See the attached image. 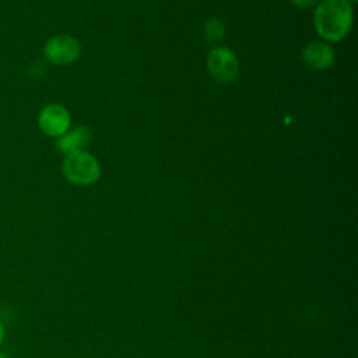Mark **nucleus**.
<instances>
[{
  "instance_id": "f257e3e1",
  "label": "nucleus",
  "mask_w": 358,
  "mask_h": 358,
  "mask_svg": "<svg viewBox=\"0 0 358 358\" xmlns=\"http://www.w3.org/2000/svg\"><path fill=\"white\" fill-rule=\"evenodd\" d=\"M354 21L352 3L348 0H320L313 11V24L320 38L340 42L347 36Z\"/></svg>"
},
{
  "instance_id": "f03ea898",
  "label": "nucleus",
  "mask_w": 358,
  "mask_h": 358,
  "mask_svg": "<svg viewBox=\"0 0 358 358\" xmlns=\"http://www.w3.org/2000/svg\"><path fill=\"white\" fill-rule=\"evenodd\" d=\"M62 169L66 179L77 186H90L101 176L98 159L85 150L67 154L63 159Z\"/></svg>"
},
{
  "instance_id": "7ed1b4c3",
  "label": "nucleus",
  "mask_w": 358,
  "mask_h": 358,
  "mask_svg": "<svg viewBox=\"0 0 358 358\" xmlns=\"http://www.w3.org/2000/svg\"><path fill=\"white\" fill-rule=\"evenodd\" d=\"M206 63L210 76L220 84H229L238 77V59L228 46L213 48L207 55Z\"/></svg>"
},
{
  "instance_id": "20e7f679",
  "label": "nucleus",
  "mask_w": 358,
  "mask_h": 358,
  "mask_svg": "<svg viewBox=\"0 0 358 358\" xmlns=\"http://www.w3.org/2000/svg\"><path fill=\"white\" fill-rule=\"evenodd\" d=\"M81 53L77 39L70 35H55L49 38L43 46V55L48 62L56 66H67L74 63Z\"/></svg>"
},
{
  "instance_id": "39448f33",
  "label": "nucleus",
  "mask_w": 358,
  "mask_h": 358,
  "mask_svg": "<svg viewBox=\"0 0 358 358\" xmlns=\"http://www.w3.org/2000/svg\"><path fill=\"white\" fill-rule=\"evenodd\" d=\"M70 112L60 103H50L42 108L38 115V126L49 137H60L70 129Z\"/></svg>"
},
{
  "instance_id": "423d86ee",
  "label": "nucleus",
  "mask_w": 358,
  "mask_h": 358,
  "mask_svg": "<svg viewBox=\"0 0 358 358\" xmlns=\"http://www.w3.org/2000/svg\"><path fill=\"white\" fill-rule=\"evenodd\" d=\"M302 62L313 70H327L334 63V52L331 46L322 41H313L303 46Z\"/></svg>"
},
{
  "instance_id": "0eeeda50",
  "label": "nucleus",
  "mask_w": 358,
  "mask_h": 358,
  "mask_svg": "<svg viewBox=\"0 0 358 358\" xmlns=\"http://www.w3.org/2000/svg\"><path fill=\"white\" fill-rule=\"evenodd\" d=\"M91 143V131L87 126H76L71 130H67L64 134L57 137L56 147L64 155L84 151Z\"/></svg>"
},
{
  "instance_id": "6e6552de",
  "label": "nucleus",
  "mask_w": 358,
  "mask_h": 358,
  "mask_svg": "<svg viewBox=\"0 0 358 358\" xmlns=\"http://www.w3.org/2000/svg\"><path fill=\"white\" fill-rule=\"evenodd\" d=\"M224 35H225V25L220 20L211 18L204 25V36L207 38V41L215 42V41H220Z\"/></svg>"
},
{
  "instance_id": "1a4fd4ad",
  "label": "nucleus",
  "mask_w": 358,
  "mask_h": 358,
  "mask_svg": "<svg viewBox=\"0 0 358 358\" xmlns=\"http://www.w3.org/2000/svg\"><path fill=\"white\" fill-rule=\"evenodd\" d=\"M319 0H291V3L298 8H310L317 4Z\"/></svg>"
},
{
  "instance_id": "9d476101",
  "label": "nucleus",
  "mask_w": 358,
  "mask_h": 358,
  "mask_svg": "<svg viewBox=\"0 0 358 358\" xmlns=\"http://www.w3.org/2000/svg\"><path fill=\"white\" fill-rule=\"evenodd\" d=\"M4 336H6V327H4L3 320L0 319V344H1L3 340H4Z\"/></svg>"
},
{
  "instance_id": "9b49d317",
  "label": "nucleus",
  "mask_w": 358,
  "mask_h": 358,
  "mask_svg": "<svg viewBox=\"0 0 358 358\" xmlns=\"http://www.w3.org/2000/svg\"><path fill=\"white\" fill-rule=\"evenodd\" d=\"M0 358H7V355H6L4 352H1V351H0Z\"/></svg>"
},
{
  "instance_id": "f8f14e48",
  "label": "nucleus",
  "mask_w": 358,
  "mask_h": 358,
  "mask_svg": "<svg viewBox=\"0 0 358 358\" xmlns=\"http://www.w3.org/2000/svg\"><path fill=\"white\" fill-rule=\"evenodd\" d=\"M348 1H350V3H355L357 0H348Z\"/></svg>"
}]
</instances>
